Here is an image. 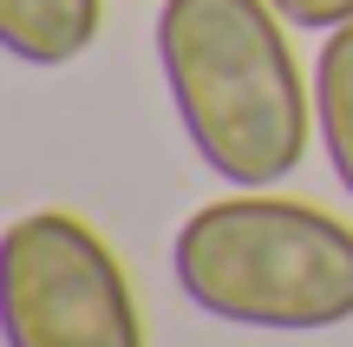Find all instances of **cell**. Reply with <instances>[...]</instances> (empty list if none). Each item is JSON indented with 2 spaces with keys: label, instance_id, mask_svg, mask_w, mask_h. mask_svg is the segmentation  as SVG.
I'll return each mask as SVG.
<instances>
[{
  "label": "cell",
  "instance_id": "obj_6",
  "mask_svg": "<svg viewBox=\"0 0 353 347\" xmlns=\"http://www.w3.org/2000/svg\"><path fill=\"white\" fill-rule=\"evenodd\" d=\"M275 13L288 26H307V33H334L353 20V0H275Z\"/></svg>",
  "mask_w": 353,
  "mask_h": 347
},
{
  "label": "cell",
  "instance_id": "obj_5",
  "mask_svg": "<svg viewBox=\"0 0 353 347\" xmlns=\"http://www.w3.org/2000/svg\"><path fill=\"white\" fill-rule=\"evenodd\" d=\"M314 125H321V151H327L341 190L353 197V20L334 26L314 59Z\"/></svg>",
  "mask_w": 353,
  "mask_h": 347
},
{
  "label": "cell",
  "instance_id": "obj_2",
  "mask_svg": "<svg viewBox=\"0 0 353 347\" xmlns=\"http://www.w3.org/2000/svg\"><path fill=\"white\" fill-rule=\"evenodd\" d=\"M176 288L203 315L268 335L353 321V230L294 197L242 190L203 204L170 243Z\"/></svg>",
  "mask_w": 353,
  "mask_h": 347
},
{
  "label": "cell",
  "instance_id": "obj_4",
  "mask_svg": "<svg viewBox=\"0 0 353 347\" xmlns=\"http://www.w3.org/2000/svg\"><path fill=\"white\" fill-rule=\"evenodd\" d=\"M105 0H0V46L26 66H72L99 39Z\"/></svg>",
  "mask_w": 353,
  "mask_h": 347
},
{
  "label": "cell",
  "instance_id": "obj_3",
  "mask_svg": "<svg viewBox=\"0 0 353 347\" xmlns=\"http://www.w3.org/2000/svg\"><path fill=\"white\" fill-rule=\"evenodd\" d=\"M7 347H144L112 243L65 210L7 230Z\"/></svg>",
  "mask_w": 353,
  "mask_h": 347
},
{
  "label": "cell",
  "instance_id": "obj_1",
  "mask_svg": "<svg viewBox=\"0 0 353 347\" xmlns=\"http://www.w3.org/2000/svg\"><path fill=\"white\" fill-rule=\"evenodd\" d=\"M275 0H164L157 66L196 157L236 190H275L307 157V86Z\"/></svg>",
  "mask_w": 353,
  "mask_h": 347
}]
</instances>
